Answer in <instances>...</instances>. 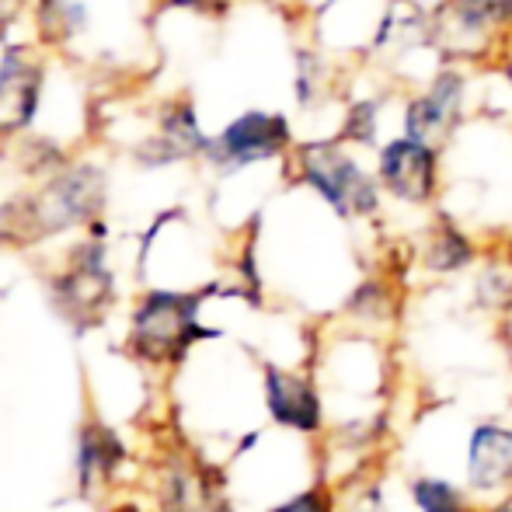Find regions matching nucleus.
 Listing matches in <instances>:
<instances>
[{
    "label": "nucleus",
    "mask_w": 512,
    "mask_h": 512,
    "mask_svg": "<svg viewBox=\"0 0 512 512\" xmlns=\"http://www.w3.org/2000/svg\"><path fill=\"white\" fill-rule=\"evenodd\" d=\"M105 178L95 168H77L49 182L35 199H21L0 209V237L14 244H32L56 230H67L102 209Z\"/></svg>",
    "instance_id": "f257e3e1"
},
{
    "label": "nucleus",
    "mask_w": 512,
    "mask_h": 512,
    "mask_svg": "<svg viewBox=\"0 0 512 512\" xmlns=\"http://www.w3.org/2000/svg\"><path fill=\"white\" fill-rule=\"evenodd\" d=\"M297 175L307 189H314L342 220L380 213L384 189L377 182V171H366V164L349 150V143L335 140H310L293 147Z\"/></svg>",
    "instance_id": "f03ea898"
},
{
    "label": "nucleus",
    "mask_w": 512,
    "mask_h": 512,
    "mask_svg": "<svg viewBox=\"0 0 512 512\" xmlns=\"http://www.w3.org/2000/svg\"><path fill=\"white\" fill-rule=\"evenodd\" d=\"M512 35V0H439L429 42L450 60H488Z\"/></svg>",
    "instance_id": "7ed1b4c3"
},
{
    "label": "nucleus",
    "mask_w": 512,
    "mask_h": 512,
    "mask_svg": "<svg viewBox=\"0 0 512 512\" xmlns=\"http://www.w3.org/2000/svg\"><path fill=\"white\" fill-rule=\"evenodd\" d=\"M203 304V293H150L133 317V349L143 359H182L192 342L209 338L196 321V310Z\"/></svg>",
    "instance_id": "20e7f679"
},
{
    "label": "nucleus",
    "mask_w": 512,
    "mask_h": 512,
    "mask_svg": "<svg viewBox=\"0 0 512 512\" xmlns=\"http://www.w3.org/2000/svg\"><path fill=\"white\" fill-rule=\"evenodd\" d=\"M443 147H432L401 133L377 147V182L391 199L405 206H432L443 189Z\"/></svg>",
    "instance_id": "39448f33"
},
{
    "label": "nucleus",
    "mask_w": 512,
    "mask_h": 512,
    "mask_svg": "<svg viewBox=\"0 0 512 512\" xmlns=\"http://www.w3.org/2000/svg\"><path fill=\"white\" fill-rule=\"evenodd\" d=\"M464 105H467V74L453 63L439 67L429 77L422 91L405 102L401 112V133L415 136L422 143L432 147H446L450 136L457 133L460 119H464Z\"/></svg>",
    "instance_id": "423d86ee"
},
{
    "label": "nucleus",
    "mask_w": 512,
    "mask_h": 512,
    "mask_svg": "<svg viewBox=\"0 0 512 512\" xmlns=\"http://www.w3.org/2000/svg\"><path fill=\"white\" fill-rule=\"evenodd\" d=\"M286 150H293V129L290 119L279 112H244L216 140L206 143V157L223 171L272 161Z\"/></svg>",
    "instance_id": "0eeeda50"
},
{
    "label": "nucleus",
    "mask_w": 512,
    "mask_h": 512,
    "mask_svg": "<svg viewBox=\"0 0 512 512\" xmlns=\"http://www.w3.org/2000/svg\"><path fill=\"white\" fill-rule=\"evenodd\" d=\"M56 307L77 324V328H95L112 304V276L105 269V258L98 244H88L74 255V265L53 283Z\"/></svg>",
    "instance_id": "6e6552de"
},
{
    "label": "nucleus",
    "mask_w": 512,
    "mask_h": 512,
    "mask_svg": "<svg viewBox=\"0 0 512 512\" xmlns=\"http://www.w3.org/2000/svg\"><path fill=\"white\" fill-rule=\"evenodd\" d=\"M467 485L474 492L512 488V429L485 422L474 429L467 446Z\"/></svg>",
    "instance_id": "1a4fd4ad"
},
{
    "label": "nucleus",
    "mask_w": 512,
    "mask_h": 512,
    "mask_svg": "<svg viewBox=\"0 0 512 512\" xmlns=\"http://www.w3.org/2000/svg\"><path fill=\"white\" fill-rule=\"evenodd\" d=\"M265 401L279 425L297 432H317L321 429V398L314 384L300 373H286L269 366L265 370Z\"/></svg>",
    "instance_id": "9d476101"
},
{
    "label": "nucleus",
    "mask_w": 512,
    "mask_h": 512,
    "mask_svg": "<svg viewBox=\"0 0 512 512\" xmlns=\"http://www.w3.org/2000/svg\"><path fill=\"white\" fill-rule=\"evenodd\" d=\"M42 70L28 49H7L0 60V129H21L39 105Z\"/></svg>",
    "instance_id": "9b49d317"
},
{
    "label": "nucleus",
    "mask_w": 512,
    "mask_h": 512,
    "mask_svg": "<svg viewBox=\"0 0 512 512\" xmlns=\"http://www.w3.org/2000/svg\"><path fill=\"white\" fill-rule=\"evenodd\" d=\"M425 269L439 272V276H450V272H460L478 258L471 237L450 220H439L436 227L429 230V244H425Z\"/></svg>",
    "instance_id": "f8f14e48"
},
{
    "label": "nucleus",
    "mask_w": 512,
    "mask_h": 512,
    "mask_svg": "<svg viewBox=\"0 0 512 512\" xmlns=\"http://www.w3.org/2000/svg\"><path fill=\"white\" fill-rule=\"evenodd\" d=\"M122 443L115 439V432L108 429H98V425H91V429H84L81 436V481L84 488L91 485V478L95 474H105L115 467V460H122Z\"/></svg>",
    "instance_id": "ddd939ff"
},
{
    "label": "nucleus",
    "mask_w": 512,
    "mask_h": 512,
    "mask_svg": "<svg viewBox=\"0 0 512 512\" xmlns=\"http://www.w3.org/2000/svg\"><path fill=\"white\" fill-rule=\"evenodd\" d=\"M338 140L349 143V147H380V102L377 98H359L349 105L342 126H338Z\"/></svg>",
    "instance_id": "4468645a"
},
{
    "label": "nucleus",
    "mask_w": 512,
    "mask_h": 512,
    "mask_svg": "<svg viewBox=\"0 0 512 512\" xmlns=\"http://www.w3.org/2000/svg\"><path fill=\"white\" fill-rule=\"evenodd\" d=\"M168 512H223L216 492L196 474H178L168 488Z\"/></svg>",
    "instance_id": "2eb2a0df"
},
{
    "label": "nucleus",
    "mask_w": 512,
    "mask_h": 512,
    "mask_svg": "<svg viewBox=\"0 0 512 512\" xmlns=\"http://www.w3.org/2000/svg\"><path fill=\"white\" fill-rule=\"evenodd\" d=\"M411 495H415L422 512H474L460 488H453L450 481H439V478L411 481Z\"/></svg>",
    "instance_id": "dca6fc26"
},
{
    "label": "nucleus",
    "mask_w": 512,
    "mask_h": 512,
    "mask_svg": "<svg viewBox=\"0 0 512 512\" xmlns=\"http://www.w3.org/2000/svg\"><path fill=\"white\" fill-rule=\"evenodd\" d=\"M42 35L46 39H67L84 21V7L74 0H42Z\"/></svg>",
    "instance_id": "f3484780"
},
{
    "label": "nucleus",
    "mask_w": 512,
    "mask_h": 512,
    "mask_svg": "<svg viewBox=\"0 0 512 512\" xmlns=\"http://www.w3.org/2000/svg\"><path fill=\"white\" fill-rule=\"evenodd\" d=\"M324 91V63L314 53H300L297 60V98L300 105H314Z\"/></svg>",
    "instance_id": "a211bd4d"
},
{
    "label": "nucleus",
    "mask_w": 512,
    "mask_h": 512,
    "mask_svg": "<svg viewBox=\"0 0 512 512\" xmlns=\"http://www.w3.org/2000/svg\"><path fill=\"white\" fill-rule=\"evenodd\" d=\"M272 512H331V499H328V492H324V488H310V492L297 495V499H290V502H283V506L272 509Z\"/></svg>",
    "instance_id": "6ab92c4d"
},
{
    "label": "nucleus",
    "mask_w": 512,
    "mask_h": 512,
    "mask_svg": "<svg viewBox=\"0 0 512 512\" xmlns=\"http://www.w3.org/2000/svg\"><path fill=\"white\" fill-rule=\"evenodd\" d=\"M14 11H18V0H0V25H4Z\"/></svg>",
    "instance_id": "aec40b11"
},
{
    "label": "nucleus",
    "mask_w": 512,
    "mask_h": 512,
    "mask_svg": "<svg viewBox=\"0 0 512 512\" xmlns=\"http://www.w3.org/2000/svg\"><path fill=\"white\" fill-rule=\"evenodd\" d=\"M216 4V0H168V7H206Z\"/></svg>",
    "instance_id": "412c9836"
},
{
    "label": "nucleus",
    "mask_w": 512,
    "mask_h": 512,
    "mask_svg": "<svg viewBox=\"0 0 512 512\" xmlns=\"http://www.w3.org/2000/svg\"><path fill=\"white\" fill-rule=\"evenodd\" d=\"M359 512H380V509H377V495H373V502H370V506H366V509H359Z\"/></svg>",
    "instance_id": "4be33fe9"
},
{
    "label": "nucleus",
    "mask_w": 512,
    "mask_h": 512,
    "mask_svg": "<svg viewBox=\"0 0 512 512\" xmlns=\"http://www.w3.org/2000/svg\"><path fill=\"white\" fill-rule=\"evenodd\" d=\"M492 512H512V502H502V506H495Z\"/></svg>",
    "instance_id": "5701e85b"
},
{
    "label": "nucleus",
    "mask_w": 512,
    "mask_h": 512,
    "mask_svg": "<svg viewBox=\"0 0 512 512\" xmlns=\"http://www.w3.org/2000/svg\"><path fill=\"white\" fill-rule=\"evenodd\" d=\"M126 512H133V509H126Z\"/></svg>",
    "instance_id": "b1692460"
}]
</instances>
